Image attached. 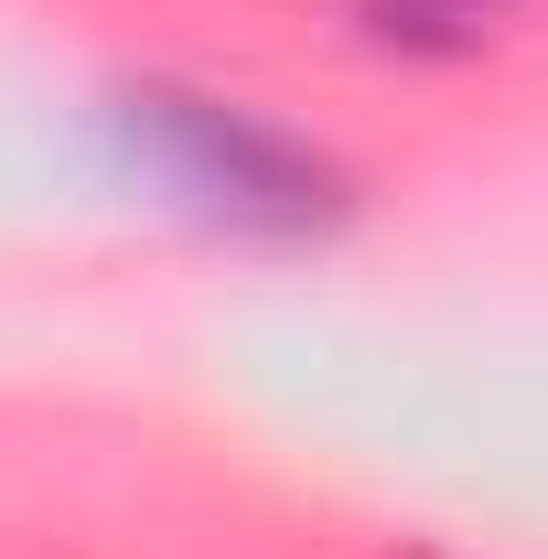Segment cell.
I'll use <instances>...</instances> for the list:
<instances>
[{
  "label": "cell",
  "instance_id": "7a4b0ae2",
  "mask_svg": "<svg viewBox=\"0 0 548 559\" xmlns=\"http://www.w3.org/2000/svg\"><path fill=\"white\" fill-rule=\"evenodd\" d=\"M355 11H366V33L398 44V55H463L495 22H516L527 0H355Z\"/></svg>",
  "mask_w": 548,
  "mask_h": 559
},
{
  "label": "cell",
  "instance_id": "6da1fadb",
  "mask_svg": "<svg viewBox=\"0 0 548 559\" xmlns=\"http://www.w3.org/2000/svg\"><path fill=\"white\" fill-rule=\"evenodd\" d=\"M108 140L140 183H162L183 215L237 226V237H312L344 215V173L290 130L226 108V97H183V86H119L108 97Z\"/></svg>",
  "mask_w": 548,
  "mask_h": 559
}]
</instances>
